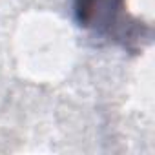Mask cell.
<instances>
[{
  "label": "cell",
  "instance_id": "cell-1",
  "mask_svg": "<svg viewBox=\"0 0 155 155\" xmlns=\"http://www.w3.org/2000/svg\"><path fill=\"white\" fill-rule=\"evenodd\" d=\"M120 11H124V0H75L77 22L101 33H111Z\"/></svg>",
  "mask_w": 155,
  "mask_h": 155
}]
</instances>
